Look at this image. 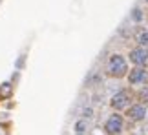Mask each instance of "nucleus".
I'll return each instance as SVG.
<instances>
[{
	"instance_id": "1",
	"label": "nucleus",
	"mask_w": 148,
	"mask_h": 135,
	"mask_svg": "<svg viewBox=\"0 0 148 135\" xmlns=\"http://www.w3.org/2000/svg\"><path fill=\"white\" fill-rule=\"evenodd\" d=\"M130 62L128 57L123 53H112L106 60V75L112 78H126L130 71Z\"/></svg>"
},
{
	"instance_id": "2",
	"label": "nucleus",
	"mask_w": 148,
	"mask_h": 135,
	"mask_svg": "<svg viewBox=\"0 0 148 135\" xmlns=\"http://www.w3.org/2000/svg\"><path fill=\"white\" fill-rule=\"evenodd\" d=\"M135 102V93L132 91V88H126V89H119L110 97V108L117 113H123L126 111L130 106Z\"/></svg>"
},
{
	"instance_id": "3",
	"label": "nucleus",
	"mask_w": 148,
	"mask_h": 135,
	"mask_svg": "<svg viewBox=\"0 0 148 135\" xmlns=\"http://www.w3.org/2000/svg\"><path fill=\"white\" fill-rule=\"evenodd\" d=\"M102 130H104L106 135H121L124 132V115L117 113V111H112L106 117L104 124H102Z\"/></svg>"
},
{
	"instance_id": "4",
	"label": "nucleus",
	"mask_w": 148,
	"mask_h": 135,
	"mask_svg": "<svg viewBox=\"0 0 148 135\" xmlns=\"http://www.w3.org/2000/svg\"><path fill=\"white\" fill-rule=\"evenodd\" d=\"M126 82L132 89H137L141 86H146L148 84V68H135L132 66L126 75Z\"/></svg>"
},
{
	"instance_id": "5",
	"label": "nucleus",
	"mask_w": 148,
	"mask_h": 135,
	"mask_svg": "<svg viewBox=\"0 0 148 135\" xmlns=\"http://www.w3.org/2000/svg\"><path fill=\"white\" fill-rule=\"evenodd\" d=\"M128 62L135 68H148V48L134 46L128 51Z\"/></svg>"
},
{
	"instance_id": "6",
	"label": "nucleus",
	"mask_w": 148,
	"mask_h": 135,
	"mask_svg": "<svg viewBox=\"0 0 148 135\" xmlns=\"http://www.w3.org/2000/svg\"><path fill=\"white\" fill-rule=\"evenodd\" d=\"M124 115H126V119L132 121V122H143L148 117V106L141 104V102H134L126 111H124Z\"/></svg>"
},
{
	"instance_id": "7",
	"label": "nucleus",
	"mask_w": 148,
	"mask_h": 135,
	"mask_svg": "<svg viewBox=\"0 0 148 135\" xmlns=\"http://www.w3.org/2000/svg\"><path fill=\"white\" fill-rule=\"evenodd\" d=\"M134 40H135V46L148 48V27H139L134 35Z\"/></svg>"
},
{
	"instance_id": "8",
	"label": "nucleus",
	"mask_w": 148,
	"mask_h": 135,
	"mask_svg": "<svg viewBox=\"0 0 148 135\" xmlns=\"http://www.w3.org/2000/svg\"><path fill=\"white\" fill-rule=\"evenodd\" d=\"M135 102H141V104L148 106V84L137 88V91H135Z\"/></svg>"
},
{
	"instance_id": "9",
	"label": "nucleus",
	"mask_w": 148,
	"mask_h": 135,
	"mask_svg": "<svg viewBox=\"0 0 148 135\" xmlns=\"http://www.w3.org/2000/svg\"><path fill=\"white\" fill-rule=\"evenodd\" d=\"M130 18H132L134 24H141V22L145 20V11H143V7H134L132 13H130Z\"/></svg>"
},
{
	"instance_id": "10",
	"label": "nucleus",
	"mask_w": 148,
	"mask_h": 135,
	"mask_svg": "<svg viewBox=\"0 0 148 135\" xmlns=\"http://www.w3.org/2000/svg\"><path fill=\"white\" fill-rule=\"evenodd\" d=\"M86 121H82V119H79L77 122H75V133H84L86 132Z\"/></svg>"
},
{
	"instance_id": "11",
	"label": "nucleus",
	"mask_w": 148,
	"mask_h": 135,
	"mask_svg": "<svg viewBox=\"0 0 148 135\" xmlns=\"http://www.w3.org/2000/svg\"><path fill=\"white\" fill-rule=\"evenodd\" d=\"M5 88H0V97H2V95H9L11 93V88H9V84H4Z\"/></svg>"
},
{
	"instance_id": "12",
	"label": "nucleus",
	"mask_w": 148,
	"mask_h": 135,
	"mask_svg": "<svg viewBox=\"0 0 148 135\" xmlns=\"http://www.w3.org/2000/svg\"><path fill=\"white\" fill-rule=\"evenodd\" d=\"M92 113H93L92 108H84V110H82V115L86 117V119H90V117H92Z\"/></svg>"
},
{
	"instance_id": "13",
	"label": "nucleus",
	"mask_w": 148,
	"mask_h": 135,
	"mask_svg": "<svg viewBox=\"0 0 148 135\" xmlns=\"http://www.w3.org/2000/svg\"><path fill=\"white\" fill-rule=\"evenodd\" d=\"M134 135H145V133H134Z\"/></svg>"
},
{
	"instance_id": "14",
	"label": "nucleus",
	"mask_w": 148,
	"mask_h": 135,
	"mask_svg": "<svg viewBox=\"0 0 148 135\" xmlns=\"http://www.w3.org/2000/svg\"><path fill=\"white\" fill-rule=\"evenodd\" d=\"M77 135H84V133H77Z\"/></svg>"
},
{
	"instance_id": "15",
	"label": "nucleus",
	"mask_w": 148,
	"mask_h": 135,
	"mask_svg": "<svg viewBox=\"0 0 148 135\" xmlns=\"http://www.w3.org/2000/svg\"><path fill=\"white\" fill-rule=\"evenodd\" d=\"M145 2H148V0H145Z\"/></svg>"
},
{
	"instance_id": "16",
	"label": "nucleus",
	"mask_w": 148,
	"mask_h": 135,
	"mask_svg": "<svg viewBox=\"0 0 148 135\" xmlns=\"http://www.w3.org/2000/svg\"><path fill=\"white\" fill-rule=\"evenodd\" d=\"M146 119H148V117H146Z\"/></svg>"
}]
</instances>
